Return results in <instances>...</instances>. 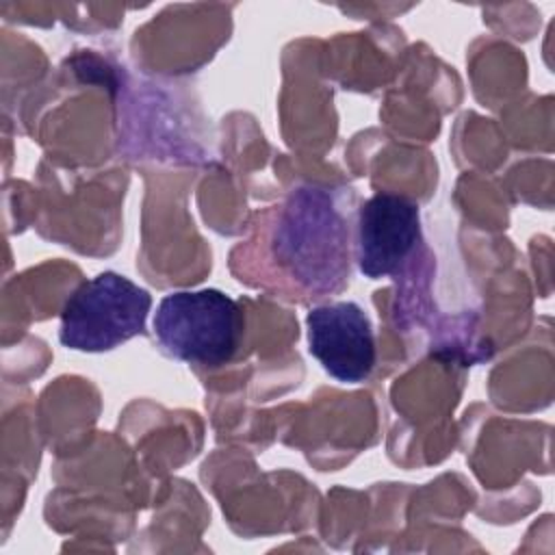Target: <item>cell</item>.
Wrapping results in <instances>:
<instances>
[{"label":"cell","mask_w":555,"mask_h":555,"mask_svg":"<svg viewBox=\"0 0 555 555\" xmlns=\"http://www.w3.org/2000/svg\"><path fill=\"white\" fill-rule=\"evenodd\" d=\"M150 308L145 288L117 271H102L67 297L59 340L74 351H111L145 332Z\"/></svg>","instance_id":"3957f363"},{"label":"cell","mask_w":555,"mask_h":555,"mask_svg":"<svg viewBox=\"0 0 555 555\" xmlns=\"http://www.w3.org/2000/svg\"><path fill=\"white\" fill-rule=\"evenodd\" d=\"M356 210L347 186L295 184L262 219L258 284L299 299L343 293L351 278Z\"/></svg>","instance_id":"6da1fadb"},{"label":"cell","mask_w":555,"mask_h":555,"mask_svg":"<svg viewBox=\"0 0 555 555\" xmlns=\"http://www.w3.org/2000/svg\"><path fill=\"white\" fill-rule=\"evenodd\" d=\"M418 204L399 193H375L356 210L353 262L369 280L403 278L423 251Z\"/></svg>","instance_id":"277c9868"},{"label":"cell","mask_w":555,"mask_h":555,"mask_svg":"<svg viewBox=\"0 0 555 555\" xmlns=\"http://www.w3.org/2000/svg\"><path fill=\"white\" fill-rule=\"evenodd\" d=\"M308 351L340 384H362L377 362L375 332L358 301H325L306 314Z\"/></svg>","instance_id":"5b68a950"},{"label":"cell","mask_w":555,"mask_h":555,"mask_svg":"<svg viewBox=\"0 0 555 555\" xmlns=\"http://www.w3.org/2000/svg\"><path fill=\"white\" fill-rule=\"evenodd\" d=\"M243 332L241 306L219 288L169 293L154 312V336L163 353L193 366L228 364Z\"/></svg>","instance_id":"7a4b0ae2"}]
</instances>
